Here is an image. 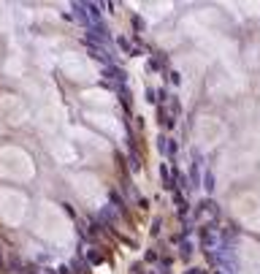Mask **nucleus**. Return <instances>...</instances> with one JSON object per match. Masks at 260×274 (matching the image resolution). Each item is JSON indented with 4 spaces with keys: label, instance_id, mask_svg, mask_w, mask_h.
I'll list each match as a JSON object with an SVG mask.
<instances>
[{
    "label": "nucleus",
    "instance_id": "2",
    "mask_svg": "<svg viewBox=\"0 0 260 274\" xmlns=\"http://www.w3.org/2000/svg\"><path fill=\"white\" fill-rule=\"evenodd\" d=\"M203 185H206V190H209V193L214 190V176H212V171H206V176H203Z\"/></svg>",
    "mask_w": 260,
    "mask_h": 274
},
{
    "label": "nucleus",
    "instance_id": "3",
    "mask_svg": "<svg viewBox=\"0 0 260 274\" xmlns=\"http://www.w3.org/2000/svg\"><path fill=\"white\" fill-rule=\"evenodd\" d=\"M168 79H171L173 84H179V74H176V71H171V74H168Z\"/></svg>",
    "mask_w": 260,
    "mask_h": 274
},
{
    "label": "nucleus",
    "instance_id": "5",
    "mask_svg": "<svg viewBox=\"0 0 260 274\" xmlns=\"http://www.w3.org/2000/svg\"><path fill=\"white\" fill-rule=\"evenodd\" d=\"M187 274H201V269H190V272H187Z\"/></svg>",
    "mask_w": 260,
    "mask_h": 274
},
{
    "label": "nucleus",
    "instance_id": "4",
    "mask_svg": "<svg viewBox=\"0 0 260 274\" xmlns=\"http://www.w3.org/2000/svg\"><path fill=\"white\" fill-rule=\"evenodd\" d=\"M3 269H6V263H3V252H0V274H3Z\"/></svg>",
    "mask_w": 260,
    "mask_h": 274
},
{
    "label": "nucleus",
    "instance_id": "1",
    "mask_svg": "<svg viewBox=\"0 0 260 274\" xmlns=\"http://www.w3.org/2000/svg\"><path fill=\"white\" fill-rule=\"evenodd\" d=\"M160 176H163V182H165V187H173V179H171V171H168V166H160Z\"/></svg>",
    "mask_w": 260,
    "mask_h": 274
}]
</instances>
